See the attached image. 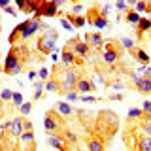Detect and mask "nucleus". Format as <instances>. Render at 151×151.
Returning a JSON list of instances; mask_svg holds the SVG:
<instances>
[{"mask_svg":"<svg viewBox=\"0 0 151 151\" xmlns=\"http://www.w3.org/2000/svg\"><path fill=\"white\" fill-rule=\"evenodd\" d=\"M53 72H55V76H51V78L60 83V94H68V93L76 91L78 81L81 79V74L76 68H64L63 64H55Z\"/></svg>","mask_w":151,"mask_h":151,"instance_id":"1","label":"nucleus"},{"mask_svg":"<svg viewBox=\"0 0 151 151\" xmlns=\"http://www.w3.org/2000/svg\"><path fill=\"white\" fill-rule=\"evenodd\" d=\"M27 57H28V49L25 45H13L12 49L8 51L6 60H4V72L8 76H17L23 72L27 63Z\"/></svg>","mask_w":151,"mask_h":151,"instance_id":"2","label":"nucleus"},{"mask_svg":"<svg viewBox=\"0 0 151 151\" xmlns=\"http://www.w3.org/2000/svg\"><path fill=\"white\" fill-rule=\"evenodd\" d=\"M100 134L108 136V140H111L115 136V132L119 130V117H117L115 111L111 110H102L96 113V125H94Z\"/></svg>","mask_w":151,"mask_h":151,"instance_id":"3","label":"nucleus"},{"mask_svg":"<svg viewBox=\"0 0 151 151\" xmlns=\"http://www.w3.org/2000/svg\"><path fill=\"white\" fill-rule=\"evenodd\" d=\"M123 53H125V49L121 47L119 40H106L104 42V51H102L104 64H108V66L117 64V60L123 57Z\"/></svg>","mask_w":151,"mask_h":151,"instance_id":"4","label":"nucleus"},{"mask_svg":"<svg viewBox=\"0 0 151 151\" xmlns=\"http://www.w3.org/2000/svg\"><path fill=\"white\" fill-rule=\"evenodd\" d=\"M87 23L96 28H108L110 21H108V6H100L94 4L93 8H89L87 12Z\"/></svg>","mask_w":151,"mask_h":151,"instance_id":"5","label":"nucleus"},{"mask_svg":"<svg viewBox=\"0 0 151 151\" xmlns=\"http://www.w3.org/2000/svg\"><path fill=\"white\" fill-rule=\"evenodd\" d=\"M44 130L47 134H63L66 130V123L55 110H49L44 115Z\"/></svg>","mask_w":151,"mask_h":151,"instance_id":"6","label":"nucleus"},{"mask_svg":"<svg viewBox=\"0 0 151 151\" xmlns=\"http://www.w3.org/2000/svg\"><path fill=\"white\" fill-rule=\"evenodd\" d=\"M42 25H44V21L38 19V17L27 19L25 23H21V36H19V42H27L28 38H32L38 30H42Z\"/></svg>","mask_w":151,"mask_h":151,"instance_id":"7","label":"nucleus"},{"mask_svg":"<svg viewBox=\"0 0 151 151\" xmlns=\"http://www.w3.org/2000/svg\"><path fill=\"white\" fill-rule=\"evenodd\" d=\"M85 145H87V151H104L106 149V144H104V138L96 132H91V134L85 138Z\"/></svg>","mask_w":151,"mask_h":151,"instance_id":"8","label":"nucleus"},{"mask_svg":"<svg viewBox=\"0 0 151 151\" xmlns=\"http://www.w3.org/2000/svg\"><path fill=\"white\" fill-rule=\"evenodd\" d=\"M55 15H59V8H57V4L55 2H40V8H38V13L34 17L38 19H42V17H55Z\"/></svg>","mask_w":151,"mask_h":151,"instance_id":"9","label":"nucleus"},{"mask_svg":"<svg viewBox=\"0 0 151 151\" xmlns=\"http://www.w3.org/2000/svg\"><path fill=\"white\" fill-rule=\"evenodd\" d=\"M130 79H132V85L136 87V91H138V93H142V94H151V79L144 78V76L140 78L138 74H132Z\"/></svg>","mask_w":151,"mask_h":151,"instance_id":"10","label":"nucleus"},{"mask_svg":"<svg viewBox=\"0 0 151 151\" xmlns=\"http://www.w3.org/2000/svg\"><path fill=\"white\" fill-rule=\"evenodd\" d=\"M55 49H57V47H55V40L49 38L47 34H44L40 40H38V51H40L42 55H49V53H53Z\"/></svg>","mask_w":151,"mask_h":151,"instance_id":"11","label":"nucleus"},{"mask_svg":"<svg viewBox=\"0 0 151 151\" xmlns=\"http://www.w3.org/2000/svg\"><path fill=\"white\" fill-rule=\"evenodd\" d=\"M47 144H49L53 149H59V151L70 149V147H68V142L64 140L63 134H49V138H47Z\"/></svg>","mask_w":151,"mask_h":151,"instance_id":"12","label":"nucleus"},{"mask_svg":"<svg viewBox=\"0 0 151 151\" xmlns=\"http://www.w3.org/2000/svg\"><path fill=\"white\" fill-rule=\"evenodd\" d=\"M85 42H87V45L91 49H100V47H104V38H102L100 32H87L85 34Z\"/></svg>","mask_w":151,"mask_h":151,"instance_id":"13","label":"nucleus"},{"mask_svg":"<svg viewBox=\"0 0 151 151\" xmlns=\"http://www.w3.org/2000/svg\"><path fill=\"white\" fill-rule=\"evenodd\" d=\"M78 115H79V119H81L83 127H87V129H91V130L94 129V125H96V113H93L89 110H79Z\"/></svg>","mask_w":151,"mask_h":151,"instance_id":"14","label":"nucleus"},{"mask_svg":"<svg viewBox=\"0 0 151 151\" xmlns=\"http://www.w3.org/2000/svg\"><path fill=\"white\" fill-rule=\"evenodd\" d=\"M55 111L59 113L63 119H72V117L76 115V111H74V108L70 106L68 102H57L55 104Z\"/></svg>","mask_w":151,"mask_h":151,"instance_id":"15","label":"nucleus"},{"mask_svg":"<svg viewBox=\"0 0 151 151\" xmlns=\"http://www.w3.org/2000/svg\"><path fill=\"white\" fill-rule=\"evenodd\" d=\"M93 91H94V83L89 78L81 76V79L78 81V87H76V93L83 96V94H89V93H93Z\"/></svg>","mask_w":151,"mask_h":151,"instance_id":"16","label":"nucleus"},{"mask_svg":"<svg viewBox=\"0 0 151 151\" xmlns=\"http://www.w3.org/2000/svg\"><path fill=\"white\" fill-rule=\"evenodd\" d=\"M76 60H78V57L74 55V51L63 47V53H60V64H63L64 68H72V66L76 64Z\"/></svg>","mask_w":151,"mask_h":151,"instance_id":"17","label":"nucleus"},{"mask_svg":"<svg viewBox=\"0 0 151 151\" xmlns=\"http://www.w3.org/2000/svg\"><path fill=\"white\" fill-rule=\"evenodd\" d=\"M8 130L12 136H21L23 134V117H15L8 123Z\"/></svg>","mask_w":151,"mask_h":151,"instance_id":"18","label":"nucleus"},{"mask_svg":"<svg viewBox=\"0 0 151 151\" xmlns=\"http://www.w3.org/2000/svg\"><path fill=\"white\" fill-rule=\"evenodd\" d=\"M66 21H68L74 28H81V27L87 25V17H83V15H74L72 12L66 13Z\"/></svg>","mask_w":151,"mask_h":151,"instance_id":"19","label":"nucleus"},{"mask_svg":"<svg viewBox=\"0 0 151 151\" xmlns=\"http://www.w3.org/2000/svg\"><path fill=\"white\" fill-rule=\"evenodd\" d=\"M149 28H151V19H149V17H142V21L136 25V38H138V40H142V38H144V34L149 30Z\"/></svg>","mask_w":151,"mask_h":151,"instance_id":"20","label":"nucleus"},{"mask_svg":"<svg viewBox=\"0 0 151 151\" xmlns=\"http://www.w3.org/2000/svg\"><path fill=\"white\" fill-rule=\"evenodd\" d=\"M144 119V111L142 108H130L129 113H127V121L129 123H136V121H142Z\"/></svg>","mask_w":151,"mask_h":151,"instance_id":"21","label":"nucleus"},{"mask_svg":"<svg viewBox=\"0 0 151 151\" xmlns=\"http://www.w3.org/2000/svg\"><path fill=\"white\" fill-rule=\"evenodd\" d=\"M123 19H125L129 25H134V27H136V25H138V23L142 21V15H140V13H136L134 9H130V8H129V12L123 15Z\"/></svg>","mask_w":151,"mask_h":151,"instance_id":"22","label":"nucleus"},{"mask_svg":"<svg viewBox=\"0 0 151 151\" xmlns=\"http://www.w3.org/2000/svg\"><path fill=\"white\" fill-rule=\"evenodd\" d=\"M119 44H121V47L125 51H130V53H134V51H136V42L132 40V38H129V36H121L119 38Z\"/></svg>","mask_w":151,"mask_h":151,"instance_id":"23","label":"nucleus"},{"mask_svg":"<svg viewBox=\"0 0 151 151\" xmlns=\"http://www.w3.org/2000/svg\"><path fill=\"white\" fill-rule=\"evenodd\" d=\"M21 142H25L28 144V147L30 149H36V142H34V130H25L21 134Z\"/></svg>","mask_w":151,"mask_h":151,"instance_id":"24","label":"nucleus"},{"mask_svg":"<svg viewBox=\"0 0 151 151\" xmlns=\"http://www.w3.org/2000/svg\"><path fill=\"white\" fill-rule=\"evenodd\" d=\"M132 57H134V59L138 60L140 64H144V66H147V64H149V60H151V59H149V55L145 53L144 49H136L134 53H132Z\"/></svg>","mask_w":151,"mask_h":151,"instance_id":"25","label":"nucleus"},{"mask_svg":"<svg viewBox=\"0 0 151 151\" xmlns=\"http://www.w3.org/2000/svg\"><path fill=\"white\" fill-rule=\"evenodd\" d=\"M44 89L47 93H60V83L51 78V79H47V81L44 83Z\"/></svg>","mask_w":151,"mask_h":151,"instance_id":"26","label":"nucleus"},{"mask_svg":"<svg viewBox=\"0 0 151 151\" xmlns=\"http://www.w3.org/2000/svg\"><path fill=\"white\" fill-rule=\"evenodd\" d=\"M138 151H151V136H140L138 138Z\"/></svg>","mask_w":151,"mask_h":151,"instance_id":"27","label":"nucleus"},{"mask_svg":"<svg viewBox=\"0 0 151 151\" xmlns=\"http://www.w3.org/2000/svg\"><path fill=\"white\" fill-rule=\"evenodd\" d=\"M142 111H144V119L142 121H151V100H145L142 104Z\"/></svg>","mask_w":151,"mask_h":151,"instance_id":"28","label":"nucleus"},{"mask_svg":"<svg viewBox=\"0 0 151 151\" xmlns=\"http://www.w3.org/2000/svg\"><path fill=\"white\" fill-rule=\"evenodd\" d=\"M63 136H64V140L68 142V144H76V145H78L79 138H78V134H76V132H72V130H64Z\"/></svg>","mask_w":151,"mask_h":151,"instance_id":"29","label":"nucleus"},{"mask_svg":"<svg viewBox=\"0 0 151 151\" xmlns=\"http://www.w3.org/2000/svg\"><path fill=\"white\" fill-rule=\"evenodd\" d=\"M147 4H149V2H144V0H140V2H134V6H132L130 9H134L136 13H145V12H147Z\"/></svg>","mask_w":151,"mask_h":151,"instance_id":"30","label":"nucleus"},{"mask_svg":"<svg viewBox=\"0 0 151 151\" xmlns=\"http://www.w3.org/2000/svg\"><path fill=\"white\" fill-rule=\"evenodd\" d=\"M44 96V81H38L36 83V89H34V100H40V98Z\"/></svg>","mask_w":151,"mask_h":151,"instance_id":"31","label":"nucleus"},{"mask_svg":"<svg viewBox=\"0 0 151 151\" xmlns=\"http://www.w3.org/2000/svg\"><path fill=\"white\" fill-rule=\"evenodd\" d=\"M19 111H21V115H23V117L30 115V111H32V102H23V104H21V108H19Z\"/></svg>","mask_w":151,"mask_h":151,"instance_id":"32","label":"nucleus"},{"mask_svg":"<svg viewBox=\"0 0 151 151\" xmlns=\"http://www.w3.org/2000/svg\"><path fill=\"white\" fill-rule=\"evenodd\" d=\"M140 130L144 136H151V121H140Z\"/></svg>","mask_w":151,"mask_h":151,"instance_id":"33","label":"nucleus"},{"mask_svg":"<svg viewBox=\"0 0 151 151\" xmlns=\"http://www.w3.org/2000/svg\"><path fill=\"white\" fill-rule=\"evenodd\" d=\"M13 98V91L12 89H2V93H0V100L2 102H9Z\"/></svg>","mask_w":151,"mask_h":151,"instance_id":"34","label":"nucleus"},{"mask_svg":"<svg viewBox=\"0 0 151 151\" xmlns=\"http://www.w3.org/2000/svg\"><path fill=\"white\" fill-rule=\"evenodd\" d=\"M38 78H40V81H47V79H51V76H49V70H47L45 68V66H44V68H40V72H38Z\"/></svg>","mask_w":151,"mask_h":151,"instance_id":"35","label":"nucleus"},{"mask_svg":"<svg viewBox=\"0 0 151 151\" xmlns=\"http://www.w3.org/2000/svg\"><path fill=\"white\" fill-rule=\"evenodd\" d=\"M12 102H13V106L21 108V104H23V96H21V93H13V98H12Z\"/></svg>","mask_w":151,"mask_h":151,"instance_id":"36","label":"nucleus"},{"mask_svg":"<svg viewBox=\"0 0 151 151\" xmlns=\"http://www.w3.org/2000/svg\"><path fill=\"white\" fill-rule=\"evenodd\" d=\"M25 130H34V125H32L30 119H27V117H23V132Z\"/></svg>","mask_w":151,"mask_h":151,"instance_id":"37","label":"nucleus"},{"mask_svg":"<svg viewBox=\"0 0 151 151\" xmlns=\"http://www.w3.org/2000/svg\"><path fill=\"white\" fill-rule=\"evenodd\" d=\"M115 8L117 9H119V12H129V4H127V2H121V0H119V2H115Z\"/></svg>","mask_w":151,"mask_h":151,"instance_id":"38","label":"nucleus"},{"mask_svg":"<svg viewBox=\"0 0 151 151\" xmlns=\"http://www.w3.org/2000/svg\"><path fill=\"white\" fill-rule=\"evenodd\" d=\"M81 100H83V102H87V104H89V102L93 104V102H98V98H96V96H93V94H83Z\"/></svg>","mask_w":151,"mask_h":151,"instance_id":"39","label":"nucleus"},{"mask_svg":"<svg viewBox=\"0 0 151 151\" xmlns=\"http://www.w3.org/2000/svg\"><path fill=\"white\" fill-rule=\"evenodd\" d=\"M110 85H111V89H115V91H121V89H125V83L119 81V79H117V81H113V83H110Z\"/></svg>","mask_w":151,"mask_h":151,"instance_id":"40","label":"nucleus"},{"mask_svg":"<svg viewBox=\"0 0 151 151\" xmlns=\"http://www.w3.org/2000/svg\"><path fill=\"white\" fill-rule=\"evenodd\" d=\"M66 98H68V100H79V98H81V96H79V94L78 93H76V91H72V93H68V94H66Z\"/></svg>","mask_w":151,"mask_h":151,"instance_id":"41","label":"nucleus"},{"mask_svg":"<svg viewBox=\"0 0 151 151\" xmlns=\"http://www.w3.org/2000/svg\"><path fill=\"white\" fill-rule=\"evenodd\" d=\"M81 12H83L81 4H74V6H72V13H74V15H78V13H81Z\"/></svg>","mask_w":151,"mask_h":151,"instance_id":"42","label":"nucleus"},{"mask_svg":"<svg viewBox=\"0 0 151 151\" xmlns=\"http://www.w3.org/2000/svg\"><path fill=\"white\" fill-rule=\"evenodd\" d=\"M108 98H110V100H117V102H121V100H123V94H121V93H115V94H110Z\"/></svg>","mask_w":151,"mask_h":151,"instance_id":"43","label":"nucleus"},{"mask_svg":"<svg viewBox=\"0 0 151 151\" xmlns=\"http://www.w3.org/2000/svg\"><path fill=\"white\" fill-rule=\"evenodd\" d=\"M60 25H63V27L66 28V30H74V27H72V25H70V23H68V21H66V19H60Z\"/></svg>","mask_w":151,"mask_h":151,"instance_id":"44","label":"nucleus"},{"mask_svg":"<svg viewBox=\"0 0 151 151\" xmlns=\"http://www.w3.org/2000/svg\"><path fill=\"white\" fill-rule=\"evenodd\" d=\"M17 8L25 12V9H27V2H21V0H17Z\"/></svg>","mask_w":151,"mask_h":151,"instance_id":"45","label":"nucleus"},{"mask_svg":"<svg viewBox=\"0 0 151 151\" xmlns=\"http://www.w3.org/2000/svg\"><path fill=\"white\" fill-rule=\"evenodd\" d=\"M9 6V2H8V0H0V9H6Z\"/></svg>","mask_w":151,"mask_h":151,"instance_id":"46","label":"nucleus"},{"mask_svg":"<svg viewBox=\"0 0 151 151\" xmlns=\"http://www.w3.org/2000/svg\"><path fill=\"white\" fill-rule=\"evenodd\" d=\"M4 12H8V13H9V15H15V9H13L12 6H8L6 9H4Z\"/></svg>","mask_w":151,"mask_h":151,"instance_id":"47","label":"nucleus"},{"mask_svg":"<svg viewBox=\"0 0 151 151\" xmlns=\"http://www.w3.org/2000/svg\"><path fill=\"white\" fill-rule=\"evenodd\" d=\"M36 76H38V74H36V72H32V70H30V72H28V79H30V81H32V79H34Z\"/></svg>","mask_w":151,"mask_h":151,"instance_id":"48","label":"nucleus"},{"mask_svg":"<svg viewBox=\"0 0 151 151\" xmlns=\"http://www.w3.org/2000/svg\"><path fill=\"white\" fill-rule=\"evenodd\" d=\"M2 106H4V102H2V100H0V117H2V115H4V108H2Z\"/></svg>","mask_w":151,"mask_h":151,"instance_id":"49","label":"nucleus"},{"mask_svg":"<svg viewBox=\"0 0 151 151\" xmlns=\"http://www.w3.org/2000/svg\"><path fill=\"white\" fill-rule=\"evenodd\" d=\"M145 13H151V2L147 4V12H145Z\"/></svg>","mask_w":151,"mask_h":151,"instance_id":"50","label":"nucleus"},{"mask_svg":"<svg viewBox=\"0 0 151 151\" xmlns=\"http://www.w3.org/2000/svg\"><path fill=\"white\" fill-rule=\"evenodd\" d=\"M21 151H36V149H30V147H25V149H21Z\"/></svg>","mask_w":151,"mask_h":151,"instance_id":"51","label":"nucleus"},{"mask_svg":"<svg viewBox=\"0 0 151 151\" xmlns=\"http://www.w3.org/2000/svg\"><path fill=\"white\" fill-rule=\"evenodd\" d=\"M66 151H72V149H66Z\"/></svg>","mask_w":151,"mask_h":151,"instance_id":"52","label":"nucleus"},{"mask_svg":"<svg viewBox=\"0 0 151 151\" xmlns=\"http://www.w3.org/2000/svg\"><path fill=\"white\" fill-rule=\"evenodd\" d=\"M0 25H2V23H0Z\"/></svg>","mask_w":151,"mask_h":151,"instance_id":"53","label":"nucleus"},{"mask_svg":"<svg viewBox=\"0 0 151 151\" xmlns=\"http://www.w3.org/2000/svg\"><path fill=\"white\" fill-rule=\"evenodd\" d=\"M0 151H2V149H0Z\"/></svg>","mask_w":151,"mask_h":151,"instance_id":"54","label":"nucleus"}]
</instances>
